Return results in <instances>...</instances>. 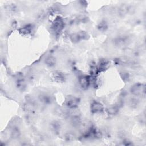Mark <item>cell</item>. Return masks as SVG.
Segmentation results:
<instances>
[{
  "instance_id": "cell-1",
  "label": "cell",
  "mask_w": 146,
  "mask_h": 146,
  "mask_svg": "<svg viewBox=\"0 0 146 146\" xmlns=\"http://www.w3.org/2000/svg\"><path fill=\"white\" fill-rule=\"evenodd\" d=\"M64 26V23L63 18L61 17H56L53 21L51 25L52 31L56 35H58L62 31Z\"/></svg>"
},
{
  "instance_id": "cell-2",
  "label": "cell",
  "mask_w": 146,
  "mask_h": 146,
  "mask_svg": "<svg viewBox=\"0 0 146 146\" xmlns=\"http://www.w3.org/2000/svg\"><path fill=\"white\" fill-rule=\"evenodd\" d=\"M80 99L75 96H67L65 99L64 104L68 109L74 108L78 107Z\"/></svg>"
},
{
  "instance_id": "cell-3",
  "label": "cell",
  "mask_w": 146,
  "mask_h": 146,
  "mask_svg": "<svg viewBox=\"0 0 146 146\" xmlns=\"http://www.w3.org/2000/svg\"><path fill=\"white\" fill-rule=\"evenodd\" d=\"M130 91L131 94L135 96H139L141 95L145 94V86L143 84L136 83L133 85Z\"/></svg>"
},
{
  "instance_id": "cell-4",
  "label": "cell",
  "mask_w": 146,
  "mask_h": 146,
  "mask_svg": "<svg viewBox=\"0 0 146 146\" xmlns=\"http://www.w3.org/2000/svg\"><path fill=\"white\" fill-rule=\"evenodd\" d=\"M103 105L99 102L93 101L90 106V111L92 113H98L103 112Z\"/></svg>"
},
{
  "instance_id": "cell-5",
  "label": "cell",
  "mask_w": 146,
  "mask_h": 146,
  "mask_svg": "<svg viewBox=\"0 0 146 146\" xmlns=\"http://www.w3.org/2000/svg\"><path fill=\"white\" fill-rule=\"evenodd\" d=\"M51 77L52 80L56 83H63L66 80L64 74L60 71H55L52 72Z\"/></svg>"
},
{
  "instance_id": "cell-6",
  "label": "cell",
  "mask_w": 146,
  "mask_h": 146,
  "mask_svg": "<svg viewBox=\"0 0 146 146\" xmlns=\"http://www.w3.org/2000/svg\"><path fill=\"white\" fill-rule=\"evenodd\" d=\"M91 83V78L88 76L82 75L79 78V83L82 88L86 90L90 86Z\"/></svg>"
},
{
  "instance_id": "cell-7",
  "label": "cell",
  "mask_w": 146,
  "mask_h": 146,
  "mask_svg": "<svg viewBox=\"0 0 146 146\" xmlns=\"http://www.w3.org/2000/svg\"><path fill=\"white\" fill-rule=\"evenodd\" d=\"M129 41L128 38L127 36H119L116 38L114 40L115 44L119 47H123L128 44Z\"/></svg>"
},
{
  "instance_id": "cell-8",
  "label": "cell",
  "mask_w": 146,
  "mask_h": 146,
  "mask_svg": "<svg viewBox=\"0 0 146 146\" xmlns=\"http://www.w3.org/2000/svg\"><path fill=\"white\" fill-rule=\"evenodd\" d=\"M39 100L45 104H51L53 101V98L52 96L48 94H41L38 96Z\"/></svg>"
},
{
  "instance_id": "cell-9",
  "label": "cell",
  "mask_w": 146,
  "mask_h": 146,
  "mask_svg": "<svg viewBox=\"0 0 146 146\" xmlns=\"http://www.w3.org/2000/svg\"><path fill=\"white\" fill-rule=\"evenodd\" d=\"M44 63L47 67H52L55 66L56 63V60L54 56L49 55L45 58Z\"/></svg>"
},
{
  "instance_id": "cell-10",
  "label": "cell",
  "mask_w": 146,
  "mask_h": 146,
  "mask_svg": "<svg viewBox=\"0 0 146 146\" xmlns=\"http://www.w3.org/2000/svg\"><path fill=\"white\" fill-rule=\"evenodd\" d=\"M17 87L21 91H24L26 88V82L22 77H19L16 81Z\"/></svg>"
},
{
  "instance_id": "cell-11",
  "label": "cell",
  "mask_w": 146,
  "mask_h": 146,
  "mask_svg": "<svg viewBox=\"0 0 146 146\" xmlns=\"http://www.w3.org/2000/svg\"><path fill=\"white\" fill-rule=\"evenodd\" d=\"M119 105H113L108 107L107 110V112L110 115H115L119 112Z\"/></svg>"
},
{
  "instance_id": "cell-12",
  "label": "cell",
  "mask_w": 146,
  "mask_h": 146,
  "mask_svg": "<svg viewBox=\"0 0 146 146\" xmlns=\"http://www.w3.org/2000/svg\"><path fill=\"white\" fill-rule=\"evenodd\" d=\"M21 135V131L18 127H13L11 131V136L13 139H17Z\"/></svg>"
},
{
  "instance_id": "cell-13",
  "label": "cell",
  "mask_w": 146,
  "mask_h": 146,
  "mask_svg": "<svg viewBox=\"0 0 146 146\" xmlns=\"http://www.w3.org/2000/svg\"><path fill=\"white\" fill-rule=\"evenodd\" d=\"M97 29L100 31H105L108 29V24L104 20L101 21L97 25Z\"/></svg>"
},
{
  "instance_id": "cell-14",
  "label": "cell",
  "mask_w": 146,
  "mask_h": 146,
  "mask_svg": "<svg viewBox=\"0 0 146 146\" xmlns=\"http://www.w3.org/2000/svg\"><path fill=\"white\" fill-rule=\"evenodd\" d=\"M32 27L30 25H27L25 26L21 27L19 29V31L21 33H22L23 34H28L31 32Z\"/></svg>"
},
{
  "instance_id": "cell-15",
  "label": "cell",
  "mask_w": 146,
  "mask_h": 146,
  "mask_svg": "<svg viewBox=\"0 0 146 146\" xmlns=\"http://www.w3.org/2000/svg\"><path fill=\"white\" fill-rule=\"evenodd\" d=\"M51 127L52 130L55 132V133H58L59 132L60 128V124H59V123L58 121H54L53 122L51 123Z\"/></svg>"
},
{
  "instance_id": "cell-16",
  "label": "cell",
  "mask_w": 146,
  "mask_h": 146,
  "mask_svg": "<svg viewBox=\"0 0 146 146\" xmlns=\"http://www.w3.org/2000/svg\"><path fill=\"white\" fill-rule=\"evenodd\" d=\"M78 36L80 38V40H87L89 38V35L86 31H79L78 33Z\"/></svg>"
},
{
  "instance_id": "cell-17",
  "label": "cell",
  "mask_w": 146,
  "mask_h": 146,
  "mask_svg": "<svg viewBox=\"0 0 146 146\" xmlns=\"http://www.w3.org/2000/svg\"><path fill=\"white\" fill-rule=\"evenodd\" d=\"M70 39L73 42V43H78L80 41V38L78 36V34L77 33H72L70 35Z\"/></svg>"
},
{
  "instance_id": "cell-18",
  "label": "cell",
  "mask_w": 146,
  "mask_h": 146,
  "mask_svg": "<svg viewBox=\"0 0 146 146\" xmlns=\"http://www.w3.org/2000/svg\"><path fill=\"white\" fill-rule=\"evenodd\" d=\"M65 139H66V140H67V141H72V140H74V139H75V136H74V134H72V133H67L66 135V136H65Z\"/></svg>"
},
{
  "instance_id": "cell-19",
  "label": "cell",
  "mask_w": 146,
  "mask_h": 146,
  "mask_svg": "<svg viewBox=\"0 0 146 146\" xmlns=\"http://www.w3.org/2000/svg\"><path fill=\"white\" fill-rule=\"evenodd\" d=\"M137 100H138L136 99H134V98L132 99L131 100V102H130V105L132 106V107L136 106V105L138 104V101Z\"/></svg>"
}]
</instances>
